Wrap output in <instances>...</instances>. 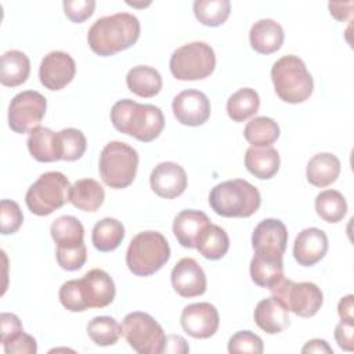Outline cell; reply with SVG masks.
<instances>
[{"label":"cell","instance_id":"1","mask_svg":"<svg viewBox=\"0 0 354 354\" xmlns=\"http://www.w3.org/2000/svg\"><path fill=\"white\" fill-rule=\"evenodd\" d=\"M140 21L130 12H116L98 18L87 33L93 53L109 57L131 47L140 37Z\"/></svg>","mask_w":354,"mask_h":354},{"label":"cell","instance_id":"42","mask_svg":"<svg viewBox=\"0 0 354 354\" xmlns=\"http://www.w3.org/2000/svg\"><path fill=\"white\" fill-rule=\"evenodd\" d=\"M55 257H57L58 266L62 270L76 271V270H80L86 263L87 249L84 243H80L76 246H68V248L57 246Z\"/></svg>","mask_w":354,"mask_h":354},{"label":"cell","instance_id":"19","mask_svg":"<svg viewBox=\"0 0 354 354\" xmlns=\"http://www.w3.org/2000/svg\"><path fill=\"white\" fill-rule=\"evenodd\" d=\"M326 234L315 227L299 232L293 243V257L303 267H311L321 261L328 252Z\"/></svg>","mask_w":354,"mask_h":354},{"label":"cell","instance_id":"4","mask_svg":"<svg viewBox=\"0 0 354 354\" xmlns=\"http://www.w3.org/2000/svg\"><path fill=\"white\" fill-rule=\"evenodd\" d=\"M271 80L277 95L288 104L304 102L313 94V77L303 59L296 55H285L274 62Z\"/></svg>","mask_w":354,"mask_h":354},{"label":"cell","instance_id":"34","mask_svg":"<svg viewBox=\"0 0 354 354\" xmlns=\"http://www.w3.org/2000/svg\"><path fill=\"white\" fill-rule=\"evenodd\" d=\"M51 238L57 243V246L68 248L76 246L83 242L84 228L83 224L75 216H61L53 221L51 228Z\"/></svg>","mask_w":354,"mask_h":354},{"label":"cell","instance_id":"18","mask_svg":"<svg viewBox=\"0 0 354 354\" xmlns=\"http://www.w3.org/2000/svg\"><path fill=\"white\" fill-rule=\"evenodd\" d=\"M80 285L87 308L106 307L115 299V282L104 270H90L83 275V278H80Z\"/></svg>","mask_w":354,"mask_h":354},{"label":"cell","instance_id":"37","mask_svg":"<svg viewBox=\"0 0 354 354\" xmlns=\"http://www.w3.org/2000/svg\"><path fill=\"white\" fill-rule=\"evenodd\" d=\"M87 335L97 346H112L122 336V325L108 315L95 317L87 324Z\"/></svg>","mask_w":354,"mask_h":354},{"label":"cell","instance_id":"39","mask_svg":"<svg viewBox=\"0 0 354 354\" xmlns=\"http://www.w3.org/2000/svg\"><path fill=\"white\" fill-rule=\"evenodd\" d=\"M58 296L61 304L72 313H82L87 310V304L84 301L82 292L80 279H71L64 282L59 288Z\"/></svg>","mask_w":354,"mask_h":354},{"label":"cell","instance_id":"25","mask_svg":"<svg viewBox=\"0 0 354 354\" xmlns=\"http://www.w3.org/2000/svg\"><path fill=\"white\" fill-rule=\"evenodd\" d=\"M105 199L102 185L93 178L77 180L69 189V202L83 212H97Z\"/></svg>","mask_w":354,"mask_h":354},{"label":"cell","instance_id":"38","mask_svg":"<svg viewBox=\"0 0 354 354\" xmlns=\"http://www.w3.org/2000/svg\"><path fill=\"white\" fill-rule=\"evenodd\" d=\"M57 144L59 160L73 162L83 156L87 148V140L84 134L73 127L62 129L57 131Z\"/></svg>","mask_w":354,"mask_h":354},{"label":"cell","instance_id":"24","mask_svg":"<svg viewBox=\"0 0 354 354\" xmlns=\"http://www.w3.org/2000/svg\"><path fill=\"white\" fill-rule=\"evenodd\" d=\"M339 174L340 160L330 152L317 153L307 163V181L314 187H328L337 180Z\"/></svg>","mask_w":354,"mask_h":354},{"label":"cell","instance_id":"12","mask_svg":"<svg viewBox=\"0 0 354 354\" xmlns=\"http://www.w3.org/2000/svg\"><path fill=\"white\" fill-rule=\"evenodd\" d=\"M288 243L286 225L278 218L261 220L252 234L254 256L268 260H282Z\"/></svg>","mask_w":354,"mask_h":354},{"label":"cell","instance_id":"15","mask_svg":"<svg viewBox=\"0 0 354 354\" xmlns=\"http://www.w3.org/2000/svg\"><path fill=\"white\" fill-rule=\"evenodd\" d=\"M174 118L184 126H201L210 116V101L199 90H184L178 93L171 104Z\"/></svg>","mask_w":354,"mask_h":354},{"label":"cell","instance_id":"45","mask_svg":"<svg viewBox=\"0 0 354 354\" xmlns=\"http://www.w3.org/2000/svg\"><path fill=\"white\" fill-rule=\"evenodd\" d=\"M24 332V326L19 318L11 313H1L0 315V340L1 343H7L14 339L17 335Z\"/></svg>","mask_w":354,"mask_h":354},{"label":"cell","instance_id":"28","mask_svg":"<svg viewBox=\"0 0 354 354\" xmlns=\"http://www.w3.org/2000/svg\"><path fill=\"white\" fill-rule=\"evenodd\" d=\"M28 149L30 155L43 163H50L59 160L58 144H57V133L47 127H37L30 131L28 141Z\"/></svg>","mask_w":354,"mask_h":354},{"label":"cell","instance_id":"36","mask_svg":"<svg viewBox=\"0 0 354 354\" xmlns=\"http://www.w3.org/2000/svg\"><path fill=\"white\" fill-rule=\"evenodd\" d=\"M231 12L228 0H195L194 14L196 19L206 26L223 25Z\"/></svg>","mask_w":354,"mask_h":354},{"label":"cell","instance_id":"48","mask_svg":"<svg viewBox=\"0 0 354 354\" xmlns=\"http://www.w3.org/2000/svg\"><path fill=\"white\" fill-rule=\"evenodd\" d=\"M329 10L330 15L336 18L337 21H344L351 15V8H353V1L347 3H329Z\"/></svg>","mask_w":354,"mask_h":354},{"label":"cell","instance_id":"35","mask_svg":"<svg viewBox=\"0 0 354 354\" xmlns=\"http://www.w3.org/2000/svg\"><path fill=\"white\" fill-rule=\"evenodd\" d=\"M315 212L326 223H339L347 213V202L342 192L326 189L315 198Z\"/></svg>","mask_w":354,"mask_h":354},{"label":"cell","instance_id":"7","mask_svg":"<svg viewBox=\"0 0 354 354\" xmlns=\"http://www.w3.org/2000/svg\"><path fill=\"white\" fill-rule=\"evenodd\" d=\"M69 180L61 171L43 173L26 191L25 202L36 216H48L69 201Z\"/></svg>","mask_w":354,"mask_h":354},{"label":"cell","instance_id":"50","mask_svg":"<svg viewBox=\"0 0 354 354\" xmlns=\"http://www.w3.org/2000/svg\"><path fill=\"white\" fill-rule=\"evenodd\" d=\"M301 353H333V350L325 340L313 339L306 343V346L301 348Z\"/></svg>","mask_w":354,"mask_h":354},{"label":"cell","instance_id":"22","mask_svg":"<svg viewBox=\"0 0 354 354\" xmlns=\"http://www.w3.org/2000/svg\"><path fill=\"white\" fill-rule=\"evenodd\" d=\"M282 26L270 18L259 19L254 22L249 32V41L254 51L259 54H272L282 47L283 43Z\"/></svg>","mask_w":354,"mask_h":354},{"label":"cell","instance_id":"3","mask_svg":"<svg viewBox=\"0 0 354 354\" xmlns=\"http://www.w3.org/2000/svg\"><path fill=\"white\" fill-rule=\"evenodd\" d=\"M261 203L259 189L242 178L227 180L214 185L209 194V205L223 217H250Z\"/></svg>","mask_w":354,"mask_h":354},{"label":"cell","instance_id":"29","mask_svg":"<svg viewBox=\"0 0 354 354\" xmlns=\"http://www.w3.org/2000/svg\"><path fill=\"white\" fill-rule=\"evenodd\" d=\"M124 238L123 224L111 217H105L95 223L91 232V242L100 252H112L122 243Z\"/></svg>","mask_w":354,"mask_h":354},{"label":"cell","instance_id":"47","mask_svg":"<svg viewBox=\"0 0 354 354\" xmlns=\"http://www.w3.org/2000/svg\"><path fill=\"white\" fill-rule=\"evenodd\" d=\"M189 347L184 337L177 335H169L165 340L163 353H188Z\"/></svg>","mask_w":354,"mask_h":354},{"label":"cell","instance_id":"8","mask_svg":"<svg viewBox=\"0 0 354 354\" xmlns=\"http://www.w3.org/2000/svg\"><path fill=\"white\" fill-rule=\"evenodd\" d=\"M170 72L178 80H201L210 76L216 66L213 48L203 41H192L174 50Z\"/></svg>","mask_w":354,"mask_h":354},{"label":"cell","instance_id":"26","mask_svg":"<svg viewBox=\"0 0 354 354\" xmlns=\"http://www.w3.org/2000/svg\"><path fill=\"white\" fill-rule=\"evenodd\" d=\"M30 72L28 55L19 50H10L1 55L0 82L7 87H17L26 82Z\"/></svg>","mask_w":354,"mask_h":354},{"label":"cell","instance_id":"21","mask_svg":"<svg viewBox=\"0 0 354 354\" xmlns=\"http://www.w3.org/2000/svg\"><path fill=\"white\" fill-rule=\"evenodd\" d=\"M209 224L210 220L203 212L185 209L174 217L173 234L183 248L194 249L198 246V241Z\"/></svg>","mask_w":354,"mask_h":354},{"label":"cell","instance_id":"31","mask_svg":"<svg viewBox=\"0 0 354 354\" xmlns=\"http://www.w3.org/2000/svg\"><path fill=\"white\" fill-rule=\"evenodd\" d=\"M243 137L252 147H271L279 137V126L271 118L257 116L246 123Z\"/></svg>","mask_w":354,"mask_h":354},{"label":"cell","instance_id":"5","mask_svg":"<svg viewBox=\"0 0 354 354\" xmlns=\"http://www.w3.org/2000/svg\"><path fill=\"white\" fill-rule=\"evenodd\" d=\"M170 259V246L158 231L137 234L126 252V264L137 277H149L158 272Z\"/></svg>","mask_w":354,"mask_h":354},{"label":"cell","instance_id":"10","mask_svg":"<svg viewBox=\"0 0 354 354\" xmlns=\"http://www.w3.org/2000/svg\"><path fill=\"white\" fill-rule=\"evenodd\" d=\"M271 292L283 301L289 311L303 318L315 315L324 303L321 289L313 282H293L283 278Z\"/></svg>","mask_w":354,"mask_h":354},{"label":"cell","instance_id":"9","mask_svg":"<svg viewBox=\"0 0 354 354\" xmlns=\"http://www.w3.org/2000/svg\"><path fill=\"white\" fill-rule=\"evenodd\" d=\"M122 335L138 354L163 353L165 332L155 318L147 313L134 311L127 314L122 324Z\"/></svg>","mask_w":354,"mask_h":354},{"label":"cell","instance_id":"46","mask_svg":"<svg viewBox=\"0 0 354 354\" xmlns=\"http://www.w3.org/2000/svg\"><path fill=\"white\" fill-rule=\"evenodd\" d=\"M354 321H340L335 328V340L337 346L346 351H353L354 348Z\"/></svg>","mask_w":354,"mask_h":354},{"label":"cell","instance_id":"14","mask_svg":"<svg viewBox=\"0 0 354 354\" xmlns=\"http://www.w3.org/2000/svg\"><path fill=\"white\" fill-rule=\"evenodd\" d=\"M76 64L73 58L64 51H51L40 62V83L53 91L62 90L75 77Z\"/></svg>","mask_w":354,"mask_h":354},{"label":"cell","instance_id":"43","mask_svg":"<svg viewBox=\"0 0 354 354\" xmlns=\"http://www.w3.org/2000/svg\"><path fill=\"white\" fill-rule=\"evenodd\" d=\"M65 15L73 24H82L88 19L95 8L94 0H65L62 3Z\"/></svg>","mask_w":354,"mask_h":354},{"label":"cell","instance_id":"2","mask_svg":"<svg viewBox=\"0 0 354 354\" xmlns=\"http://www.w3.org/2000/svg\"><path fill=\"white\" fill-rule=\"evenodd\" d=\"M111 122L118 131L142 142H151L158 138L165 127V116L158 106L140 104L129 98L113 104Z\"/></svg>","mask_w":354,"mask_h":354},{"label":"cell","instance_id":"40","mask_svg":"<svg viewBox=\"0 0 354 354\" xmlns=\"http://www.w3.org/2000/svg\"><path fill=\"white\" fill-rule=\"evenodd\" d=\"M24 221V214L19 205L11 199L0 202V230L3 235L14 234L19 230Z\"/></svg>","mask_w":354,"mask_h":354},{"label":"cell","instance_id":"11","mask_svg":"<svg viewBox=\"0 0 354 354\" xmlns=\"http://www.w3.org/2000/svg\"><path fill=\"white\" fill-rule=\"evenodd\" d=\"M47 100L35 90L18 93L8 106V126L14 133H30L40 127L46 115Z\"/></svg>","mask_w":354,"mask_h":354},{"label":"cell","instance_id":"44","mask_svg":"<svg viewBox=\"0 0 354 354\" xmlns=\"http://www.w3.org/2000/svg\"><path fill=\"white\" fill-rule=\"evenodd\" d=\"M7 354H35L37 351V344L35 337L21 332L14 339L3 344Z\"/></svg>","mask_w":354,"mask_h":354},{"label":"cell","instance_id":"32","mask_svg":"<svg viewBox=\"0 0 354 354\" xmlns=\"http://www.w3.org/2000/svg\"><path fill=\"white\" fill-rule=\"evenodd\" d=\"M260 106V97L257 91L249 87L239 88L227 101V113L234 122H245L254 116Z\"/></svg>","mask_w":354,"mask_h":354},{"label":"cell","instance_id":"27","mask_svg":"<svg viewBox=\"0 0 354 354\" xmlns=\"http://www.w3.org/2000/svg\"><path fill=\"white\" fill-rule=\"evenodd\" d=\"M126 84L127 88L136 95L151 98L159 94L162 88V76L152 66L138 65L127 72Z\"/></svg>","mask_w":354,"mask_h":354},{"label":"cell","instance_id":"13","mask_svg":"<svg viewBox=\"0 0 354 354\" xmlns=\"http://www.w3.org/2000/svg\"><path fill=\"white\" fill-rule=\"evenodd\" d=\"M180 321L184 332L195 339L212 337L220 325L217 308L206 301L185 306Z\"/></svg>","mask_w":354,"mask_h":354},{"label":"cell","instance_id":"16","mask_svg":"<svg viewBox=\"0 0 354 354\" xmlns=\"http://www.w3.org/2000/svg\"><path fill=\"white\" fill-rule=\"evenodd\" d=\"M173 289L181 297H196L206 292V275L199 263L191 257L181 259L171 270Z\"/></svg>","mask_w":354,"mask_h":354},{"label":"cell","instance_id":"23","mask_svg":"<svg viewBox=\"0 0 354 354\" xmlns=\"http://www.w3.org/2000/svg\"><path fill=\"white\" fill-rule=\"evenodd\" d=\"M281 158L272 147H250L245 153V166L250 174L260 180L272 178L279 170Z\"/></svg>","mask_w":354,"mask_h":354},{"label":"cell","instance_id":"17","mask_svg":"<svg viewBox=\"0 0 354 354\" xmlns=\"http://www.w3.org/2000/svg\"><path fill=\"white\" fill-rule=\"evenodd\" d=\"M149 184L158 196L173 199L185 191L187 173L176 162H162L151 171Z\"/></svg>","mask_w":354,"mask_h":354},{"label":"cell","instance_id":"20","mask_svg":"<svg viewBox=\"0 0 354 354\" xmlns=\"http://www.w3.org/2000/svg\"><path fill=\"white\" fill-rule=\"evenodd\" d=\"M253 318L256 325L268 335L279 333L289 326V310L274 295L257 303Z\"/></svg>","mask_w":354,"mask_h":354},{"label":"cell","instance_id":"6","mask_svg":"<svg viewBox=\"0 0 354 354\" xmlns=\"http://www.w3.org/2000/svg\"><path fill=\"white\" fill-rule=\"evenodd\" d=\"M98 167L101 178L108 187L127 188L137 174L138 153L126 142L111 141L101 151Z\"/></svg>","mask_w":354,"mask_h":354},{"label":"cell","instance_id":"30","mask_svg":"<svg viewBox=\"0 0 354 354\" xmlns=\"http://www.w3.org/2000/svg\"><path fill=\"white\" fill-rule=\"evenodd\" d=\"M196 249L207 260H220L230 249V238L220 225L210 223L202 232Z\"/></svg>","mask_w":354,"mask_h":354},{"label":"cell","instance_id":"41","mask_svg":"<svg viewBox=\"0 0 354 354\" xmlns=\"http://www.w3.org/2000/svg\"><path fill=\"white\" fill-rule=\"evenodd\" d=\"M264 351L263 340L250 330H239L228 340V353H250L261 354Z\"/></svg>","mask_w":354,"mask_h":354},{"label":"cell","instance_id":"33","mask_svg":"<svg viewBox=\"0 0 354 354\" xmlns=\"http://www.w3.org/2000/svg\"><path fill=\"white\" fill-rule=\"evenodd\" d=\"M250 277L257 286L271 290L285 278L283 261L253 256V259L250 260Z\"/></svg>","mask_w":354,"mask_h":354},{"label":"cell","instance_id":"49","mask_svg":"<svg viewBox=\"0 0 354 354\" xmlns=\"http://www.w3.org/2000/svg\"><path fill=\"white\" fill-rule=\"evenodd\" d=\"M353 295H347L340 299L337 304V313L342 321H354L353 318Z\"/></svg>","mask_w":354,"mask_h":354}]
</instances>
